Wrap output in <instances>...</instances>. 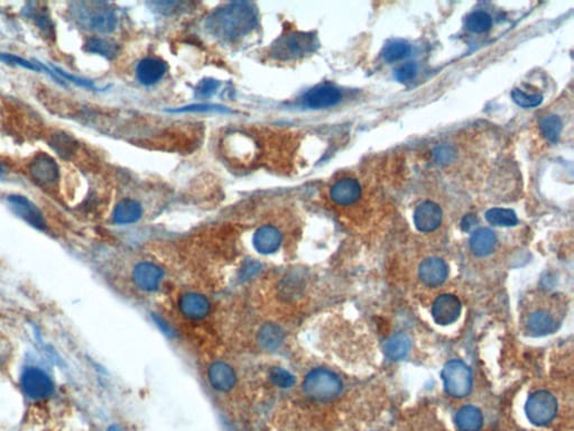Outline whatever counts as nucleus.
Wrapping results in <instances>:
<instances>
[{
  "label": "nucleus",
  "mask_w": 574,
  "mask_h": 431,
  "mask_svg": "<svg viewBox=\"0 0 574 431\" xmlns=\"http://www.w3.org/2000/svg\"><path fill=\"white\" fill-rule=\"evenodd\" d=\"M258 21L254 3H231L220 7L210 15L207 28L220 40L234 41L246 36L256 28Z\"/></svg>",
  "instance_id": "1"
},
{
  "label": "nucleus",
  "mask_w": 574,
  "mask_h": 431,
  "mask_svg": "<svg viewBox=\"0 0 574 431\" xmlns=\"http://www.w3.org/2000/svg\"><path fill=\"white\" fill-rule=\"evenodd\" d=\"M72 16L80 26L98 33H110L117 26L115 10L104 3H72Z\"/></svg>",
  "instance_id": "2"
},
{
  "label": "nucleus",
  "mask_w": 574,
  "mask_h": 431,
  "mask_svg": "<svg viewBox=\"0 0 574 431\" xmlns=\"http://www.w3.org/2000/svg\"><path fill=\"white\" fill-rule=\"evenodd\" d=\"M316 48V36L303 32H291L280 36L272 45L271 54L278 61H292L309 54Z\"/></svg>",
  "instance_id": "3"
},
{
  "label": "nucleus",
  "mask_w": 574,
  "mask_h": 431,
  "mask_svg": "<svg viewBox=\"0 0 574 431\" xmlns=\"http://www.w3.org/2000/svg\"><path fill=\"white\" fill-rule=\"evenodd\" d=\"M307 397L318 401H330L342 391V382L337 374L327 368H314L307 374L303 382Z\"/></svg>",
  "instance_id": "4"
},
{
  "label": "nucleus",
  "mask_w": 574,
  "mask_h": 431,
  "mask_svg": "<svg viewBox=\"0 0 574 431\" xmlns=\"http://www.w3.org/2000/svg\"><path fill=\"white\" fill-rule=\"evenodd\" d=\"M444 390L453 398H465L472 390V372L468 365L459 359H453L442 370Z\"/></svg>",
  "instance_id": "5"
},
{
  "label": "nucleus",
  "mask_w": 574,
  "mask_h": 431,
  "mask_svg": "<svg viewBox=\"0 0 574 431\" xmlns=\"http://www.w3.org/2000/svg\"><path fill=\"white\" fill-rule=\"evenodd\" d=\"M526 416L533 425L543 427L553 421L558 412V401L550 392L536 391L529 395L525 406Z\"/></svg>",
  "instance_id": "6"
},
{
  "label": "nucleus",
  "mask_w": 574,
  "mask_h": 431,
  "mask_svg": "<svg viewBox=\"0 0 574 431\" xmlns=\"http://www.w3.org/2000/svg\"><path fill=\"white\" fill-rule=\"evenodd\" d=\"M21 382L25 395L33 400L47 399L54 393L52 379L44 370L35 366L25 368Z\"/></svg>",
  "instance_id": "7"
},
{
  "label": "nucleus",
  "mask_w": 574,
  "mask_h": 431,
  "mask_svg": "<svg viewBox=\"0 0 574 431\" xmlns=\"http://www.w3.org/2000/svg\"><path fill=\"white\" fill-rule=\"evenodd\" d=\"M7 201L14 210V213L21 217L24 222H27L28 225L36 228L38 231H45V217L33 201L21 195L8 196Z\"/></svg>",
  "instance_id": "8"
},
{
  "label": "nucleus",
  "mask_w": 574,
  "mask_h": 431,
  "mask_svg": "<svg viewBox=\"0 0 574 431\" xmlns=\"http://www.w3.org/2000/svg\"><path fill=\"white\" fill-rule=\"evenodd\" d=\"M30 174L38 185H53L60 179V167L54 158L45 153H40L30 163Z\"/></svg>",
  "instance_id": "9"
},
{
  "label": "nucleus",
  "mask_w": 574,
  "mask_h": 431,
  "mask_svg": "<svg viewBox=\"0 0 574 431\" xmlns=\"http://www.w3.org/2000/svg\"><path fill=\"white\" fill-rule=\"evenodd\" d=\"M461 309V302L456 295H442L432 306V316L438 325H452L459 319Z\"/></svg>",
  "instance_id": "10"
},
{
  "label": "nucleus",
  "mask_w": 574,
  "mask_h": 431,
  "mask_svg": "<svg viewBox=\"0 0 574 431\" xmlns=\"http://www.w3.org/2000/svg\"><path fill=\"white\" fill-rule=\"evenodd\" d=\"M340 101V90L331 85H318L303 97L304 106L311 109H324L337 105Z\"/></svg>",
  "instance_id": "11"
},
{
  "label": "nucleus",
  "mask_w": 574,
  "mask_h": 431,
  "mask_svg": "<svg viewBox=\"0 0 574 431\" xmlns=\"http://www.w3.org/2000/svg\"><path fill=\"white\" fill-rule=\"evenodd\" d=\"M163 275L164 273L161 267L151 262H142L134 269L133 281L140 290L152 292L157 290L163 280Z\"/></svg>",
  "instance_id": "12"
},
{
  "label": "nucleus",
  "mask_w": 574,
  "mask_h": 431,
  "mask_svg": "<svg viewBox=\"0 0 574 431\" xmlns=\"http://www.w3.org/2000/svg\"><path fill=\"white\" fill-rule=\"evenodd\" d=\"M414 222L417 229L422 233L434 231L442 222V210L433 201H424L415 209Z\"/></svg>",
  "instance_id": "13"
},
{
  "label": "nucleus",
  "mask_w": 574,
  "mask_h": 431,
  "mask_svg": "<svg viewBox=\"0 0 574 431\" xmlns=\"http://www.w3.org/2000/svg\"><path fill=\"white\" fill-rule=\"evenodd\" d=\"M449 269L442 258L428 257L419 265V277L426 286L435 288L447 280Z\"/></svg>",
  "instance_id": "14"
},
{
  "label": "nucleus",
  "mask_w": 574,
  "mask_h": 431,
  "mask_svg": "<svg viewBox=\"0 0 574 431\" xmlns=\"http://www.w3.org/2000/svg\"><path fill=\"white\" fill-rule=\"evenodd\" d=\"M362 196V187L353 178L338 180L330 189V198L339 206H350L355 204Z\"/></svg>",
  "instance_id": "15"
},
{
  "label": "nucleus",
  "mask_w": 574,
  "mask_h": 431,
  "mask_svg": "<svg viewBox=\"0 0 574 431\" xmlns=\"http://www.w3.org/2000/svg\"><path fill=\"white\" fill-rule=\"evenodd\" d=\"M208 379L213 389L219 392L230 391L237 382L234 368L225 361H214L208 370Z\"/></svg>",
  "instance_id": "16"
},
{
  "label": "nucleus",
  "mask_w": 574,
  "mask_h": 431,
  "mask_svg": "<svg viewBox=\"0 0 574 431\" xmlns=\"http://www.w3.org/2000/svg\"><path fill=\"white\" fill-rule=\"evenodd\" d=\"M179 309L183 316L192 320H200L208 316L210 302L204 295L195 292H188L179 300Z\"/></svg>",
  "instance_id": "17"
},
{
  "label": "nucleus",
  "mask_w": 574,
  "mask_h": 431,
  "mask_svg": "<svg viewBox=\"0 0 574 431\" xmlns=\"http://www.w3.org/2000/svg\"><path fill=\"white\" fill-rule=\"evenodd\" d=\"M282 244V234L274 226H263L254 235V246L261 254H273L280 249Z\"/></svg>",
  "instance_id": "18"
},
{
  "label": "nucleus",
  "mask_w": 574,
  "mask_h": 431,
  "mask_svg": "<svg viewBox=\"0 0 574 431\" xmlns=\"http://www.w3.org/2000/svg\"><path fill=\"white\" fill-rule=\"evenodd\" d=\"M136 72L140 83L145 85H155L164 76L166 65L159 59L146 58L137 65Z\"/></svg>",
  "instance_id": "19"
},
{
  "label": "nucleus",
  "mask_w": 574,
  "mask_h": 431,
  "mask_svg": "<svg viewBox=\"0 0 574 431\" xmlns=\"http://www.w3.org/2000/svg\"><path fill=\"white\" fill-rule=\"evenodd\" d=\"M526 327L529 335L535 337H542L553 334L556 330V322L550 313L544 310H538L529 317Z\"/></svg>",
  "instance_id": "20"
},
{
  "label": "nucleus",
  "mask_w": 574,
  "mask_h": 431,
  "mask_svg": "<svg viewBox=\"0 0 574 431\" xmlns=\"http://www.w3.org/2000/svg\"><path fill=\"white\" fill-rule=\"evenodd\" d=\"M497 237L492 229L481 228L474 231L470 238V249L474 255L488 256L495 251Z\"/></svg>",
  "instance_id": "21"
},
{
  "label": "nucleus",
  "mask_w": 574,
  "mask_h": 431,
  "mask_svg": "<svg viewBox=\"0 0 574 431\" xmlns=\"http://www.w3.org/2000/svg\"><path fill=\"white\" fill-rule=\"evenodd\" d=\"M143 213V208L140 202L133 199H124L120 201L113 210V222L118 225H129L140 220Z\"/></svg>",
  "instance_id": "22"
},
{
  "label": "nucleus",
  "mask_w": 574,
  "mask_h": 431,
  "mask_svg": "<svg viewBox=\"0 0 574 431\" xmlns=\"http://www.w3.org/2000/svg\"><path fill=\"white\" fill-rule=\"evenodd\" d=\"M456 423L460 431H479L483 425V412L474 406H465L456 413Z\"/></svg>",
  "instance_id": "23"
},
{
  "label": "nucleus",
  "mask_w": 574,
  "mask_h": 431,
  "mask_svg": "<svg viewBox=\"0 0 574 431\" xmlns=\"http://www.w3.org/2000/svg\"><path fill=\"white\" fill-rule=\"evenodd\" d=\"M257 340L261 348L265 350H276L284 341L282 328L274 324H266L259 329Z\"/></svg>",
  "instance_id": "24"
},
{
  "label": "nucleus",
  "mask_w": 574,
  "mask_h": 431,
  "mask_svg": "<svg viewBox=\"0 0 574 431\" xmlns=\"http://www.w3.org/2000/svg\"><path fill=\"white\" fill-rule=\"evenodd\" d=\"M410 339L405 334H396L387 340L384 350L387 357L392 361H401L408 355L410 350Z\"/></svg>",
  "instance_id": "25"
},
{
  "label": "nucleus",
  "mask_w": 574,
  "mask_h": 431,
  "mask_svg": "<svg viewBox=\"0 0 574 431\" xmlns=\"http://www.w3.org/2000/svg\"><path fill=\"white\" fill-rule=\"evenodd\" d=\"M85 51L92 54L101 55L104 58H115L118 55L119 48L115 43L111 41L104 40L100 37H91L85 44Z\"/></svg>",
  "instance_id": "26"
},
{
  "label": "nucleus",
  "mask_w": 574,
  "mask_h": 431,
  "mask_svg": "<svg viewBox=\"0 0 574 431\" xmlns=\"http://www.w3.org/2000/svg\"><path fill=\"white\" fill-rule=\"evenodd\" d=\"M487 222L498 227H511L517 225L518 219L516 213L506 208H492L486 213Z\"/></svg>",
  "instance_id": "27"
},
{
  "label": "nucleus",
  "mask_w": 574,
  "mask_h": 431,
  "mask_svg": "<svg viewBox=\"0 0 574 431\" xmlns=\"http://www.w3.org/2000/svg\"><path fill=\"white\" fill-rule=\"evenodd\" d=\"M540 127L547 140H550L551 143H556L562 132V122L558 116H547L540 120Z\"/></svg>",
  "instance_id": "28"
},
{
  "label": "nucleus",
  "mask_w": 574,
  "mask_h": 431,
  "mask_svg": "<svg viewBox=\"0 0 574 431\" xmlns=\"http://www.w3.org/2000/svg\"><path fill=\"white\" fill-rule=\"evenodd\" d=\"M492 19L490 15L485 12H474L468 16L465 26L469 31L474 33H485L492 28Z\"/></svg>",
  "instance_id": "29"
},
{
  "label": "nucleus",
  "mask_w": 574,
  "mask_h": 431,
  "mask_svg": "<svg viewBox=\"0 0 574 431\" xmlns=\"http://www.w3.org/2000/svg\"><path fill=\"white\" fill-rule=\"evenodd\" d=\"M410 53V46L404 41H393L384 50V59L387 62L399 61Z\"/></svg>",
  "instance_id": "30"
},
{
  "label": "nucleus",
  "mask_w": 574,
  "mask_h": 431,
  "mask_svg": "<svg viewBox=\"0 0 574 431\" xmlns=\"http://www.w3.org/2000/svg\"><path fill=\"white\" fill-rule=\"evenodd\" d=\"M511 98L518 106L524 108H533L541 105L543 97L541 94H529L522 92L520 89H514L511 92Z\"/></svg>",
  "instance_id": "31"
},
{
  "label": "nucleus",
  "mask_w": 574,
  "mask_h": 431,
  "mask_svg": "<svg viewBox=\"0 0 574 431\" xmlns=\"http://www.w3.org/2000/svg\"><path fill=\"white\" fill-rule=\"evenodd\" d=\"M272 382L280 389H289L295 384V377L289 370L282 368H273L269 373Z\"/></svg>",
  "instance_id": "32"
},
{
  "label": "nucleus",
  "mask_w": 574,
  "mask_h": 431,
  "mask_svg": "<svg viewBox=\"0 0 574 431\" xmlns=\"http://www.w3.org/2000/svg\"><path fill=\"white\" fill-rule=\"evenodd\" d=\"M0 61L5 62V63L10 64V65H16V67H24V69H27V70L32 71H36V72H41L42 70V67H41L40 62L36 61H27V60H25V59L19 58L17 55L10 54V53H3V52H0Z\"/></svg>",
  "instance_id": "33"
},
{
  "label": "nucleus",
  "mask_w": 574,
  "mask_h": 431,
  "mask_svg": "<svg viewBox=\"0 0 574 431\" xmlns=\"http://www.w3.org/2000/svg\"><path fill=\"white\" fill-rule=\"evenodd\" d=\"M417 72V64L413 62H408V63L401 65L397 71H396V79L399 83H410L415 78Z\"/></svg>",
  "instance_id": "34"
},
{
  "label": "nucleus",
  "mask_w": 574,
  "mask_h": 431,
  "mask_svg": "<svg viewBox=\"0 0 574 431\" xmlns=\"http://www.w3.org/2000/svg\"><path fill=\"white\" fill-rule=\"evenodd\" d=\"M261 265L258 262L250 261L246 262L243 266L241 267V280H250L255 277L261 272Z\"/></svg>",
  "instance_id": "35"
},
{
  "label": "nucleus",
  "mask_w": 574,
  "mask_h": 431,
  "mask_svg": "<svg viewBox=\"0 0 574 431\" xmlns=\"http://www.w3.org/2000/svg\"><path fill=\"white\" fill-rule=\"evenodd\" d=\"M218 87H219V83L216 80H204L199 85L198 92L203 97H209L216 92Z\"/></svg>",
  "instance_id": "36"
},
{
  "label": "nucleus",
  "mask_w": 574,
  "mask_h": 431,
  "mask_svg": "<svg viewBox=\"0 0 574 431\" xmlns=\"http://www.w3.org/2000/svg\"><path fill=\"white\" fill-rule=\"evenodd\" d=\"M34 19H35V23L38 25V28H42L43 31L45 32L46 34H49V32L53 31V25L52 21L49 19V16L44 14V12H38V14H34L33 16Z\"/></svg>",
  "instance_id": "37"
},
{
  "label": "nucleus",
  "mask_w": 574,
  "mask_h": 431,
  "mask_svg": "<svg viewBox=\"0 0 574 431\" xmlns=\"http://www.w3.org/2000/svg\"><path fill=\"white\" fill-rule=\"evenodd\" d=\"M476 224H477V218L474 215H468L462 219L461 227L463 231H469L474 227Z\"/></svg>",
  "instance_id": "38"
},
{
  "label": "nucleus",
  "mask_w": 574,
  "mask_h": 431,
  "mask_svg": "<svg viewBox=\"0 0 574 431\" xmlns=\"http://www.w3.org/2000/svg\"><path fill=\"white\" fill-rule=\"evenodd\" d=\"M108 431H124V430H122V429L120 428V427H119V425H111V427H110V428L108 429Z\"/></svg>",
  "instance_id": "39"
},
{
  "label": "nucleus",
  "mask_w": 574,
  "mask_h": 431,
  "mask_svg": "<svg viewBox=\"0 0 574 431\" xmlns=\"http://www.w3.org/2000/svg\"><path fill=\"white\" fill-rule=\"evenodd\" d=\"M3 167H1V165H0V178H1V176H3Z\"/></svg>",
  "instance_id": "40"
}]
</instances>
